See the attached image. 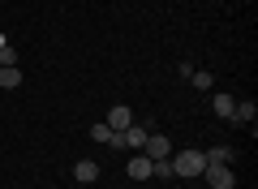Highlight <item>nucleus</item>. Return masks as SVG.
Segmentation results:
<instances>
[{
  "mask_svg": "<svg viewBox=\"0 0 258 189\" xmlns=\"http://www.w3.org/2000/svg\"><path fill=\"white\" fill-rule=\"evenodd\" d=\"M91 138H95V142H108V138H112V129L99 120V125H91Z\"/></svg>",
  "mask_w": 258,
  "mask_h": 189,
  "instance_id": "obj_13",
  "label": "nucleus"
},
{
  "mask_svg": "<svg viewBox=\"0 0 258 189\" xmlns=\"http://www.w3.org/2000/svg\"><path fill=\"white\" fill-rule=\"evenodd\" d=\"M125 172H129L134 180H147V176H151V159L138 151V159H129V168H125Z\"/></svg>",
  "mask_w": 258,
  "mask_h": 189,
  "instance_id": "obj_9",
  "label": "nucleus"
},
{
  "mask_svg": "<svg viewBox=\"0 0 258 189\" xmlns=\"http://www.w3.org/2000/svg\"><path fill=\"white\" fill-rule=\"evenodd\" d=\"M103 125H108V129H129V125H134V112H129V108H120V103H116V108L108 112V120H103Z\"/></svg>",
  "mask_w": 258,
  "mask_h": 189,
  "instance_id": "obj_6",
  "label": "nucleus"
},
{
  "mask_svg": "<svg viewBox=\"0 0 258 189\" xmlns=\"http://www.w3.org/2000/svg\"><path fill=\"white\" fill-rule=\"evenodd\" d=\"M142 155H147V159H172V142H168V134H147Z\"/></svg>",
  "mask_w": 258,
  "mask_h": 189,
  "instance_id": "obj_3",
  "label": "nucleus"
},
{
  "mask_svg": "<svg viewBox=\"0 0 258 189\" xmlns=\"http://www.w3.org/2000/svg\"><path fill=\"white\" fill-rule=\"evenodd\" d=\"M211 108H215V116H220V120H232L237 99H232V95H211Z\"/></svg>",
  "mask_w": 258,
  "mask_h": 189,
  "instance_id": "obj_5",
  "label": "nucleus"
},
{
  "mask_svg": "<svg viewBox=\"0 0 258 189\" xmlns=\"http://www.w3.org/2000/svg\"><path fill=\"white\" fill-rule=\"evenodd\" d=\"M207 163H228L232 159V146H211V151H203Z\"/></svg>",
  "mask_w": 258,
  "mask_h": 189,
  "instance_id": "obj_11",
  "label": "nucleus"
},
{
  "mask_svg": "<svg viewBox=\"0 0 258 189\" xmlns=\"http://www.w3.org/2000/svg\"><path fill=\"white\" fill-rule=\"evenodd\" d=\"M0 86H5V90H18L22 86V69H18V65H0Z\"/></svg>",
  "mask_w": 258,
  "mask_h": 189,
  "instance_id": "obj_8",
  "label": "nucleus"
},
{
  "mask_svg": "<svg viewBox=\"0 0 258 189\" xmlns=\"http://www.w3.org/2000/svg\"><path fill=\"white\" fill-rule=\"evenodd\" d=\"M147 134H151L147 125H129V129H125V146H134V151H142V142H147Z\"/></svg>",
  "mask_w": 258,
  "mask_h": 189,
  "instance_id": "obj_10",
  "label": "nucleus"
},
{
  "mask_svg": "<svg viewBox=\"0 0 258 189\" xmlns=\"http://www.w3.org/2000/svg\"><path fill=\"white\" fill-rule=\"evenodd\" d=\"M189 82H194L198 90H211V86H215V78H211L207 69H194V73H189Z\"/></svg>",
  "mask_w": 258,
  "mask_h": 189,
  "instance_id": "obj_12",
  "label": "nucleus"
},
{
  "mask_svg": "<svg viewBox=\"0 0 258 189\" xmlns=\"http://www.w3.org/2000/svg\"><path fill=\"white\" fill-rule=\"evenodd\" d=\"M203 176H207V185H211V189H232V185H237V176H232L228 163H207Z\"/></svg>",
  "mask_w": 258,
  "mask_h": 189,
  "instance_id": "obj_2",
  "label": "nucleus"
},
{
  "mask_svg": "<svg viewBox=\"0 0 258 189\" xmlns=\"http://www.w3.org/2000/svg\"><path fill=\"white\" fill-rule=\"evenodd\" d=\"M254 116H258V103H254V99H241L237 112H232V120H237V125H254Z\"/></svg>",
  "mask_w": 258,
  "mask_h": 189,
  "instance_id": "obj_7",
  "label": "nucleus"
},
{
  "mask_svg": "<svg viewBox=\"0 0 258 189\" xmlns=\"http://www.w3.org/2000/svg\"><path fill=\"white\" fill-rule=\"evenodd\" d=\"M74 176L82 180V185H95V180H99V163H95V159H78L74 163Z\"/></svg>",
  "mask_w": 258,
  "mask_h": 189,
  "instance_id": "obj_4",
  "label": "nucleus"
},
{
  "mask_svg": "<svg viewBox=\"0 0 258 189\" xmlns=\"http://www.w3.org/2000/svg\"><path fill=\"white\" fill-rule=\"evenodd\" d=\"M203 168H207V155L203 151H181L172 159V176H203Z\"/></svg>",
  "mask_w": 258,
  "mask_h": 189,
  "instance_id": "obj_1",
  "label": "nucleus"
}]
</instances>
